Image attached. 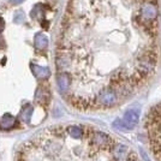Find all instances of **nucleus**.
Here are the masks:
<instances>
[{
    "mask_svg": "<svg viewBox=\"0 0 161 161\" xmlns=\"http://www.w3.org/2000/svg\"><path fill=\"white\" fill-rule=\"evenodd\" d=\"M17 161H141L115 137L87 125H58L31 137Z\"/></svg>",
    "mask_w": 161,
    "mask_h": 161,
    "instance_id": "1",
    "label": "nucleus"
},
{
    "mask_svg": "<svg viewBox=\"0 0 161 161\" xmlns=\"http://www.w3.org/2000/svg\"><path fill=\"white\" fill-rule=\"evenodd\" d=\"M149 144L155 158L161 161V105L153 108L147 119Z\"/></svg>",
    "mask_w": 161,
    "mask_h": 161,
    "instance_id": "2",
    "label": "nucleus"
},
{
    "mask_svg": "<svg viewBox=\"0 0 161 161\" xmlns=\"http://www.w3.org/2000/svg\"><path fill=\"white\" fill-rule=\"evenodd\" d=\"M138 118H140V115H138V112L137 111H135V109H130L128 111L125 115H124V118L120 119V120H117V123H119L120 124V126L125 129H132L138 123Z\"/></svg>",
    "mask_w": 161,
    "mask_h": 161,
    "instance_id": "3",
    "label": "nucleus"
},
{
    "mask_svg": "<svg viewBox=\"0 0 161 161\" xmlns=\"http://www.w3.org/2000/svg\"><path fill=\"white\" fill-rule=\"evenodd\" d=\"M31 70H33L34 76L37 77V78H41V80L47 78L48 76L51 75V72H49V70H48L47 67H41V66H37V65H33Z\"/></svg>",
    "mask_w": 161,
    "mask_h": 161,
    "instance_id": "4",
    "label": "nucleus"
},
{
    "mask_svg": "<svg viewBox=\"0 0 161 161\" xmlns=\"http://www.w3.org/2000/svg\"><path fill=\"white\" fill-rule=\"evenodd\" d=\"M47 45H48V41L43 35H37L35 37V46L37 48H46Z\"/></svg>",
    "mask_w": 161,
    "mask_h": 161,
    "instance_id": "5",
    "label": "nucleus"
},
{
    "mask_svg": "<svg viewBox=\"0 0 161 161\" xmlns=\"http://www.w3.org/2000/svg\"><path fill=\"white\" fill-rule=\"evenodd\" d=\"M22 1H23V0H12L14 4H19V3H22Z\"/></svg>",
    "mask_w": 161,
    "mask_h": 161,
    "instance_id": "6",
    "label": "nucleus"
}]
</instances>
